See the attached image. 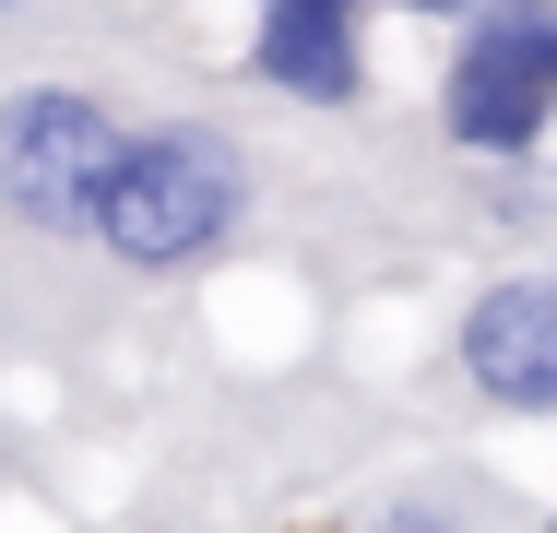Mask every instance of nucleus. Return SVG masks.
I'll return each mask as SVG.
<instances>
[{
    "label": "nucleus",
    "mask_w": 557,
    "mask_h": 533,
    "mask_svg": "<svg viewBox=\"0 0 557 533\" xmlns=\"http://www.w3.org/2000/svg\"><path fill=\"white\" fill-rule=\"evenodd\" d=\"M237 213H249V154L225 131L166 119V131L119 142L108 190H96V249L131 261V273H190V261H214L237 237Z\"/></svg>",
    "instance_id": "obj_1"
},
{
    "label": "nucleus",
    "mask_w": 557,
    "mask_h": 533,
    "mask_svg": "<svg viewBox=\"0 0 557 533\" xmlns=\"http://www.w3.org/2000/svg\"><path fill=\"white\" fill-rule=\"evenodd\" d=\"M119 142L131 131L96 96H72V84L0 96V213L36 225V237H96V190H108Z\"/></svg>",
    "instance_id": "obj_2"
},
{
    "label": "nucleus",
    "mask_w": 557,
    "mask_h": 533,
    "mask_svg": "<svg viewBox=\"0 0 557 533\" xmlns=\"http://www.w3.org/2000/svg\"><path fill=\"white\" fill-rule=\"evenodd\" d=\"M462 154H534L557 119V0H486L462 12V60L440 84Z\"/></svg>",
    "instance_id": "obj_3"
},
{
    "label": "nucleus",
    "mask_w": 557,
    "mask_h": 533,
    "mask_svg": "<svg viewBox=\"0 0 557 533\" xmlns=\"http://www.w3.org/2000/svg\"><path fill=\"white\" fill-rule=\"evenodd\" d=\"M462 380L510 416H557V273H510L462 309Z\"/></svg>",
    "instance_id": "obj_4"
},
{
    "label": "nucleus",
    "mask_w": 557,
    "mask_h": 533,
    "mask_svg": "<svg viewBox=\"0 0 557 533\" xmlns=\"http://www.w3.org/2000/svg\"><path fill=\"white\" fill-rule=\"evenodd\" d=\"M249 72L297 107H356L368 96V48H356V12L333 0H261V36H249Z\"/></svg>",
    "instance_id": "obj_5"
},
{
    "label": "nucleus",
    "mask_w": 557,
    "mask_h": 533,
    "mask_svg": "<svg viewBox=\"0 0 557 533\" xmlns=\"http://www.w3.org/2000/svg\"><path fill=\"white\" fill-rule=\"evenodd\" d=\"M368 533H462V510H450V498H392Z\"/></svg>",
    "instance_id": "obj_6"
},
{
    "label": "nucleus",
    "mask_w": 557,
    "mask_h": 533,
    "mask_svg": "<svg viewBox=\"0 0 557 533\" xmlns=\"http://www.w3.org/2000/svg\"><path fill=\"white\" fill-rule=\"evenodd\" d=\"M404 12H486V0H404Z\"/></svg>",
    "instance_id": "obj_7"
},
{
    "label": "nucleus",
    "mask_w": 557,
    "mask_h": 533,
    "mask_svg": "<svg viewBox=\"0 0 557 533\" xmlns=\"http://www.w3.org/2000/svg\"><path fill=\"white\" fill-rule=\"evenodd\" d=\"M333 12H356V0H333Z\"/></svg>",
    "instance_id": "obj_8"
},
{
    "label": "nucleus",
    "mask_w": 557,
    "mask_h": 533,
    "mask_svg": "<svg viewBox=\"0 0 557 533\" xmlns=\"http://www.w3.org/2000/svg\"><path fill=\"white\" fill-rule=\"evenodd\" d=\"M0 12H12V0H0Z\"/></svg>",
    "instance_id": "obj_9"
}]
</instances>
